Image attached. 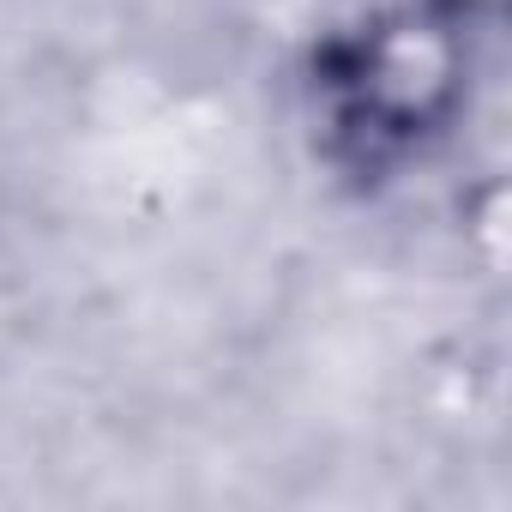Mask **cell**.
I'll list each match as a JSON object with an SVG mask.
<instances>
[{"instance_id":"obj_1","label":"cell","mask_w":512,"mask_h":512,"mask_svg":"<svg viewBox=\"0 0 512 512\" xmlns=\"http://www.w3.org/2000/svg\"><path fill=\"white\" fill-rule=\"evenodd\" d=\"M470 25L404 0L344 31L320 61L326 127L368 163L392 169L452 133L470 79Z\"/></svg>"},{"instance_id":"obj_2","label":"cell","mask_w":512,"mask_h":512,"mask_svg":"<svg viewBox=\"0 0 512 512\" xmlns=\"http://www.w3.org/2000/svg\"><path fill=\"white\" fill-rule=\"evenodd\" d=\"M422 7H434V13H446V19H458V25L482 31V25H494L500 0H422Z\"/></svg>"}]
</instances>
